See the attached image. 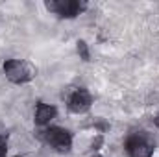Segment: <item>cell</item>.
<instances>
[{"mask_svg":"<svg viewBox=\"0 0 159 157\" xmlns=\"http://www.w3.org/2000/svg\"><path fill=\"white\" fill-rule=\"evenodd\" d=\"M4 74L13 83H26L35 78L37 70L30 61L24 59H7L4 63Z\"/></svg>","mask_w":159,"mask_h":157,"instance_id":"cell-1","label":"cell"},{"mask_svg":"<svg viewBox=\"0 0 159 157\" xmlns=\"http://www.w3.org/2000/svg\"><path fill=\"white\" fill-rule=\"evenodd\" d=\"M43 139H44V142H48L57 152H69L70 146H72V135L67 129H63V128L52 126V128L44 129L43 131Z\"/></svg>","mask_w":159,"mask_h":157,"instance_id":"cell-2","label":"cell"},{"mask_svg":"<svg viewBox=\"0 0 159 157\" xmlns=\"http://www.w3.org/2000/svg\"><path fill=\"white\" fill-rule=\"evenodd\" d=\"M126 150H128L129 157H152L154 155V142L143 133H133L126 141Z\"/></svg>","mask_w":159,"mask_h":157,"instance_id":"cell-3","label":"cell"},{"mask_svg":"<svg viewBox=\"0 0 159 157\" xmlns=\"http://www.w3.org/2000/svg\"><path fill=\"white\" fill-rule=\"evenodd\" d=\"M83 7H85V4H81L78 0H50V2H46L48 11H54L59 17H67V19L76 17Z\"/></svg>","mask_w":159,"mask_h":157,"instance_id":"cell-4","label":"cell"},{"mask_svg":"<svg viewBox=\"0 0 159 157\" xmlns=\"http://www.w3.org/2000/svg\"><path fill=\"white\" fill-rule=\"evenodd\" d=\"M93 104V96L87 89H76L69 98V109L72 113H85Z\"/></svg>","mask_w":159,"mask_h":157,"instance_id":"cell-5","label":"cell"},{"mask_svg":"<svg viewBox=\"0 0 159 157\" xmlns=\"http://www.w3.org/2000/svg\"><path fill=\"white\" fill-rule=\"evenodd\" d=\"M57 115V109L54 105H48V104H37V109H35V122L39 126H46L50 124V120Z\"/></svg>","mask_w":159,"mask_h":157,"instance_id":"cell-6","label":"cell"},{"mask_svg":"<svg viewBox=\"0 0 159 157\" xmlns=\"http://www.w3.org/2000/svg\"><path fill=\"white\" fill-rule=\"evenodd\" d=\"M78 54L81 56L83 61H89V48H87L85 41H78Z\"/></svg>","mask_w":159,"mask_h":157,"instance_id":"cell-7","label":"cell"},{"mask_svg":"<svg viewBox=\"0 0 159 157\" xmlns=\"http://www.w3.org/2000/svg\"><path fill=\"white\" fill-rule=\"evenodd\" d=\"M7 154V137L0 135V157H6Z\"/></svg>","mask_w":159,"mask_h":157,"instance_id":"cell-8","label":"cell"},{"mask_svg":"<svg viewBox=\"0 0 159 157\" xmlns=\"http://www.w3.org/2000/svg\"><path fill=\"white\" fill-rule=\"evenodd\" d=\"M156 126H157V128H159V115H157V117H156Z\"/></svg>","mask_w":159,"mask_h":157,"instance_id":"cell-9","label":"cell"},{"mask_svg":"<svg viewBox=\"0 0 159 157\" xmlns=\"http://www.w3.org/2000/svg\"><path fill=\"white\" fill-rule=\"evenodd\" d=\"M96 157H102V155H96Z\"/></svg>","mask_w":159,"mask_h":157,"instance_id":"cell-10","label":"cell"}]
</instances>
